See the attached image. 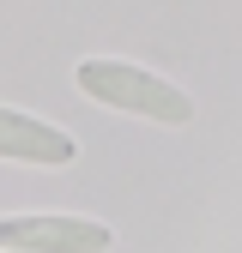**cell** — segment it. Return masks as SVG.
Here are the masks:
<instances>
[{
    "instance_id": "cell-3",
    "label": "cell",
    "mask_w": 242,
    "mask_h": 253,
    "mask_svg": "<svg viewBox=\"0 0 242 253\" xmlns=\"http://www.w3.org/2000/svg\"><path fill=\"white\" fill-rule=\"evenodd\" d=\"M0 163H30V169H67L79 163V139L43 115H24L0 103Z\"/></svg>"
},
{
    "instance_id": "cell-2",
    "label": "cell",
    "mask_w": 242,
    "mask_h": 253,
    "mask_svg": "<svg viewBox=\"0 0 242 253\" xmlns=\"http://www.w3.org/2000/svg\"><path fill=\"white\" fill-rule=\"evenodd\" d=\"M115 241L109 223L73 211H18L0 217V253H103Z\"/></svg>"
},
{
    "instance_id": "cell-1",
    "label": "cell",
    "mask_w": 242,
    "mask_h": 253,
    "mask_svg": "<svg viewBox=\"0 0 242 253\" xmlns=\"http://www.w3.org/2000/svg\"><path fill=\"white\" fill-rule=\"evenodd\" d=\"M73 84L85 90L91 103L121 109V115H139V121H158V126H188L194 121V97L182 84H170L164 73L133 67V60H115V54H91L73 67Z\"/></svg>"
}]
</instances>
